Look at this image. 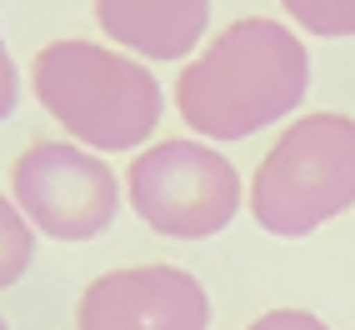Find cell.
<instances>
[{
    "label": "cell",
    "instance_id": "obj_11",
    "mask_svg": "<svg viewBox=\"0 0 355 330\" xmlns=\"http://www.w3.org/2000/svg\"><path fill=\"white\" fill-rule=\"evenodd\" d=\"M245 330H330V325L320 315H311V311H270V315L250 320Z\"/></svg>",
    "mask_w": 355,
    "mask_h": 330
},
{
    "label": "cell",
    "instance_id": "obj_9",
    "mask_svg": "<svg viewBox=\"0 0 355 330\" xmlns=\"http://www.w3.org/2000/svg\"><path fill=\"white\" fill-rule=\"evenodd\" d=\"M280 6L311 35H325V40L355 35V0H280Z\"/></svg>",
    "mask_w": 355,
    "mask_h": 330
},
{
    "label": "cell",
    "instance_id": "obj_10",
    "mask_svg": "<svg viewBox=\"0 0 355 330\" xmlns=\"http://www.w3.org/2000/svg\"><path fill=\"white\" fill-rule=\"evenodd\" d=\"M20 105V70L10 60V45H6V31H0V121H10Z\"/></svg>",
    "mask_w": 355,
    "mask_h": 330
},
{
    "label": "cell",
    "instance_id": "obj_5",
    "mask_svg": "<svg viewBox=\"0 0 355 330\" xmlns=\"http://www.w3.org/2000/svg\"><path fill=\"white\" fill-rule=\"evenodd\" d=\"M10 200L51 241H96L121 216V180L76 140H40L15 160Z\"/></svg>",
    "mask_w": 355,
    "mask_h": 330
},
{
    "label": "cell",
    "instance_id": "obj_12",
    "mask_svg": "<svg viewBox=\"0 0 355 330\" xmlns=\"http://www.w3.org/2000/svg\"><path fill=\"white\" fill-rule=\"evenodd\" d=\"M0 330H10V325H6V315H0Z\"/></svg>",
    "mask_w": 355,
    "mask_h": 330
},
{
    "label": "cell",
    "instance_id": "obj_4",
    "mask_svg": "<svg viewBox=\"0 0 355 330\" xmlns=\"http://www.w3.org/2000/svg\"><path fill=\"white\" fill-rule=\"evenodd\" d=\"M125 191L135 216L171 241H210L241 210L235 165L196 140H160L130 160Z\"/></svg>",
    "mask_w": 355,
    "mask_h": 330
},
{
    "label": "cell",
    "instance_id": "obj_7",
    "mask_svg": "<svg viewBox=\"0 0 355 330\" xmlns=\"http://www.w3.org/2000/svg\"><path fill=\"white\" fill-rule=\"evenodd\" d=\"M101 31L146 60H180L210 26V0H96Z\"/></svg>",
    "mask_w": 355,
    "mask_h": 330
},
{
    "label": "cell",
    "instance_id": "obj_6",
    "mask_svg": "<svg viewBox=\"0 0 355 330\" xmlns=\"http://www.w3.org/2000/svg\"><path fill=\"white\" fill-rule=\"evenodd\" d=\"M80 330H205L210 295L191 270L130 266L90 280L76 305Z\"/></svg>",
    "mask_w": 355,
    "mask_h": 330
},
{
    "label": "cell",
    "instance_id": "obj_8",
    "mask_svg": "<svg viewBox=\"0 0 355 330\" xmlns=\"http://www.w3.org/2000/svg\"><path fill=\"white\" fill-rule=\"evenodd\" d=\"M35 261V225L20 216L10 196H0V290H10Z\"/></svg>",
    "mask_w": 355,
    "mask_h": 330
},
{
    "label": "cell",
    "instance_id": "obj_2",
    "mask_svg": "<svg viewBox=\"0 0 355 330\" xmlns=\"http://www.w3.org/2000/svg\"><path fill=\"white\" fill-rule=\"evenodd\" d=\"M35 101L85 150H135L165 115V96L140 60L96 40H51L35 55Z\"/></svg>",
    "mask_w": 355,
    "mask_h": 330
},
{
    "label": "cell",
    "instance_id": "obj_3",
    "mask_svg": "<svg viewBox=\"0 0 355 330\" xmlns=\"http://www.w3.org/2000/svg\"><path fill=\"white\" fill-rule=\"evenodd\" d=\"M355 205V121L305 115L270 146L250 180V216L260 230L300 241Z\"/></svg>",
    "mask_w": 355,
    "mask_h": 330
},
{
    "label": "cell",
    "instance_id": "obj_1",
    "mask_svg": "<svg viewBox=\"0 0 355 330\" xmlns=\"http://www.w3.org/2000/svg\"><path fill=\"white\" fill-rule=\"evenodd\" d=\"M311 60L295 31L266 15L225 26L180 70L175 105L180 121L205 140H245L305 101Z\"/></svg>",
    "mask_w": 355,
    "mask_h": 330
}]
</instances>
